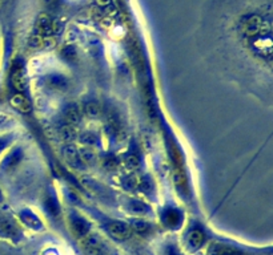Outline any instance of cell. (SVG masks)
<instances>
[{
  "label": "cell",
  "instance_id": "cell-22",
  "mask_svg": "<svg viewBox=\"0 0 273 255\" xmlns=\"http://www.w3.org/2000/svg\"><path fill=\"white\" fill-rule=\"evenodd\" d=\"M132 227L136 233L144 234L147 233V231H150L151 225L148 223V222H146V220H133Z\"/></svg>",
  "mask_w": 273,
  "mask_h": 255
},
{
  "label": "cell",
  "instance_id": "cell-4",
  "mask_svg": "<svg viewBox=\"0 0 273 255\" xmlns=\"http://www.w3.org/2000/svg\"><path fill=\"white\" fill-rule=\"evenodd\" d=\"M57 28H59V26H57L56 22H53L48 15L41 13L39 18H38V22H36L35 34L36 35L41 36V37H44V36H49L52 35V34H56Z\"/></svg>",
  "mask_w": 273,
  "mask_h": 255
},
{
  "label": "cell",
  "instance_id": "cell-15",
  "mask_svg": "<svg viewBox=\"0 0 273 255\" xmlns=\"http://www.w3.org/2000/svg\"><path fill=\"white\" fill-rule=\"evenodd\" d=\"M79 156L80 160H81V162H83L84 165H93L97 160L96 153H95V150L91 149L89 146H85L83 147V149H80Z\"/></svg>",
  "mask_w": 273,
  "mask_h": 255
},
{
  "label": "cell",
  "instance_id": "cell-12",
  "mask_svg": "<svg viewBox=\"0 0 273 255\" xmlns=\"http://www.w3.org/2000/svg\"><path fill=\"white\" fill-rule=\"evenodd\" d=\"M47 84H48L49 88L57 89V91H64V89L68 88V80H67V77H64L63 74L59 73L49 74L48 77H47Z\"/></svg>",
  "mask_w": 273,
  "mask_h": 255
},
{
  "label": "cell",
  "instance_id": "cell-1",
  "mask_svg": "<svg viewBox=\"0 0 273 255\" xmlns=\"http://www.w3.org/2000/svg\"><path fill=\"white\" fill-rule=\"evenodd\" d=\"M238 30L241 32V35L245 39H248V41L263 35V34H268L271 31H264V19L256 13H248L245 16H242L238 23Z\"/></svg>",
  "mask_w": 273,
  "mask_h": 255
},
{
  "label": "cell",
  "instance_id": "cell-24",
  "mask_svg": "<svg viewBox=\"0 0 273 255\" xmlns=\"http://www.w3.org/2000/svg\"><path fill=\"white\" fill-rule=\"evenodd\" d=\"M125 164H127L128 168L135 170V169H137L140 166V158H139L136 154H129V156L127 157V160H125Z\"/></svg>",
  "mask_w": 273,
  "mask_h": 255
},
{
  "label": "cell",
  "instance_id": "cell-25",
  "mask_svg": "<svg viewBox=\"0 0 273 255\" xmlns=\"http://www.w3.org/2000/svg\"><path fill=\"white\" fill-rule=\"evenodd\" d=\"M139 187H140L144 193L148 194V193H151V191L154 190V182L151 181L150 178H143V180L139 182Z\"/></svg>",
  "mask_w": 273,
  "mask_h": 255
},
{
  "label": "cell",
  "instance_id": "cell-5",
  "mask_svg": "<svg viewBox=\"0 0 273 255\" xmlns=\"http://www.w3.org/2000/svg\"><path fill=\"white\" fill-rule=\"evenodd\" d=\"M11 82H12L13 88L19 92L26 91L27 85V78L24 74V68L22 64H13L12 71H11Z\"/></svg>",
  "mask_w": 273,
  "mask_h": 255
},
{
  "label": "cell",
  "instance_id": "cell-18",
  "mask_svg": "<svg viewBox=\"0 0 273 255\" xmlns=\"http://www.w3.org/2000/svg\"><path fill=\"white\" fill-rule=\"evenodd\" d=\"M22 219L24 220L30 227H32V229H40V227H41V222H40V219L35 214H32V213L24 212L22 214Z\"/></svg>",
  "mask_w": 273,
  "mask_h": 255
},
{
  "label": "cell",
  "instance_id": "cell-21",
  "mask_svg": "<svg viewBox=\"0 0 273 255\" xmlns=\"http://www.w3.org/2000/svg\"><path fill=\"white\" fill-rule=\"evenodd\" d=\"M139 182L140 181L137 180V177L135 176V174H129V176H127V177L124 178L123 185H124V187L127 189V190L132 191L139 187Z\"/></svg>",
  "mask_w": 273,
  "mask_h": 255
},
{
  "label": "cell",
  "instance_id": "cell-29",
  "mask_svg": "<svg viewBox=\"0 0 273 255\" xmlns=\"http://www.w3.org/2000/svg\"><path fill=\"white\" fill-rule=\"evenodd\" d=\"M165 254L167 255H179V251H177V249L175 246H169L167 249V251H165Z\"/></svg>",
  "mask_w": 273,
  "mask_h": 255
},
{
  "label": "cell",
  "instance_id": "cell-30",
  "mask_svg": "<svg viewBox=\"0 0 273 255\" xmlns=\"http://www.w3.org/2000/svg\"><path fill=\"white\" fill-rule=\"evenodd\" d=\"M96 1H97V4L102 5V7H107V5L111 3V0H96Z\"/></svg>",
  "mask_w": 273,
  "mask_h": 255
},
{
  "label": "cell",
  "instance_id": "cell-14",
  "mask_svg": "<svg viewBox=\"0 0 273 255\" xmlns=\"http://www.w3.org/2000/svg\"><path fill=\"white\" fill-rule=\"evenodd\" d=\"M64 117H66L67 125L76 126L79 125L81 116H80V110L76 105H68L64 112Z\"/></svg>",
  "mask_w": 273,
  "mask_h": 255
},
{
  "label": "cell",
  "instance_id": "cell-2",
  "mask_svg": "<svg viewBox=\"0 0 273 255\" xmlns=\"http://www.w3.org/2000/svg\"><path fill=\"white\" fill-rule=\"evenodd\" d=\"M249 47L255 52V55L260 56L261 59H267L271 60L272 56V39H271V32L268 34H263V35L257 36L255 39L249 40Z\"/></svg>",
  "mask_w": 273,
  "mask_h": 255
},
{
  "label": "cell",
  "instance_id": "cell-10",
  "mask_svg": "<svg viewBox=\"0 0 273 255\" xmlns=\"http://www.w3.org/2000/svg\"><path fill=\"white\" fill-rule=\"evenodd\" d=\"M71 229L74 231L76 237H85L91 230V226L87 220L81 218V217H74L71 220Z\"/></svg>",
  "mask_w": 273,
  "mask_h": 255
},
{
  "label": "cell",
  "instance_id": "cell-11",
  "mask_svg": "<svg viewBox=\"0 0 273 255\" xmlns=\"http://www.w3.org/2000/svg\"><path fill=\"white\" fill-rule=\"evenodd\" d=\"M173 182H175V186H176L177 191H179L181 195L187 197V195H188V181H187V176H185V173L181 169H176V170H175Z\"/></svg>",
  "mask_w": 273,
  "mask_h": 255
},
{
  "label": "cell",
  "instance_id": "cell-26",
  "mask_svg": "<svg viewBox=\"0 0 273 255\" xmlns=\"http://www.w3.org/2000/svg\"><path fill=\"white\" fill-rule=\"evenodd\" d=\"M30 45H31L32 48L41 47V45H43V37L39 35H36V34H34V35L30 37Z\"/></svg>",
  "mask_w": 273,
  "mask_h": 255
},
{
  "label": "cell",
  "instance_id": "cell-17",
  "mask_svg": "<svg viewBox=\"0 0 273 255\" xmlns=\"http://www.w3.org/2000/svg\"><path fill=\"white\" fill-rule=\"evenodd\" d=\"M60 137H62L64 141L67 143H71V141H74V140L78 137V132H76L75 126H71V125H64L60 129Z\"/></svg>",
  "mask_w": 273,
  "mask_h": 255
},
{
  "label": "cell",
  "instance_id": "cell-3",
  "mask_svg": "<svg viewBox=\"0 0 273 255\" xmlns=\"http://www.w3.org/2000/svg\"><path fill=\"white\" fill-rule=\"evenodd\" d=\"M80 246L87 255H103L104 251V243L96 234L88 233L85 237H83Z\"/></svg>",
  "mask_w": 273,
  "mask_h": 255
},
{
  "label": "cell",
  "instance_id": "cell-16",
  "mask_svg": "<svg viewBox=\"0 0 273 255\" xmlns=\"http://www.w3.org/2000/svg\"><path fill=\"white\" fill-rule=\"evenodd\" d=\"M84 113L88 117H91V118H100L103 114V109L100 104L96 103V101H89L84 107Z\"/></svg>",
  "mask_w": 273,
  "mask_h": 255
},
{
  "label": "cell",
  "instance_id": "cell-13",
  "mask_svg": "<svg viewBox=\"0 0 273 255\" xmlns=\"http://www.w3.org/2000/svg\"><path fill=\"white\" fill-rule=\"evenodd\" d=\"M11 104L15 109H18L19 112L22 113H30L31 112V103L30 100L27 99L26 96L23 95H15L11 99Z\"/></svg>",
  "mask_w": 273,
  "mask_h": 255
},
{
  "label": "cell",
  "instance_id": "cell-6",
  "mask_svg": "<svg viewBox=\"0 0 273 255\" xmlns=\"http://www.w3.org/2000/svg\"><path fill=\"white\" fill-rule=\"evenodd\" d=\"M107 231L111 237L117 241H124L131 237V229L124 222H112L107 226Z\"/></svg>",
  "mask_w": 273,
  "mask_h": 255
},
{
  "label": "cell",
  "instance_id": "cell-19",
  "mask_svg": "<svg viewBox=\"0 0 273 255\" xmlns=\"http://www.w3.org/2000/svg\"><path fill=\"white\" fill-rule=\"evenodd\" d=\"M208 255H240L234 249H229L223 245H216L211 249Z\"/></svg>",
  "mask_w": 273,
  "mask_h": 255
},
{
  "label": "cell",
  "instance_id": "cell-20",
  "mask_svg": "<svg viewBox=\"0 0 273 255\" xmlns=\"http://www.w3.org/2000/svg\"><path fill=\"white\" fill-rule=\"evenodd\" d=\"M128 210L133 214H147L148 212V208L147 205H144L143 202H139V201H132L128 206Z\"/></svg>",
  "mask_w": 273,
  "mask_h": 255
},
{
  "label": "cell",
  "instance_id": "cell-28",
  "mask_svg": "<svg viewBox=\"0 0 273 255\" xmlns=\"http://www.w3.org/2000/svg\"><path fill=\"white\" fill-rule=\"evenodd\" d=\"M63 56L67 57L68 60H72V59L75 57V51H74V49H72L71 47L66 48V49L63 51Z\"/></svg>",
  "mask_w": 273,
  "mask_h": 255
},
{
  "label": "cell",
  "instance_id": "cell-27",
  "mask_svg": "<svg viewBox=\"0 0 273 255\" xmlns=\"http://www.w3.org/2000/svg\"><path fill=\"white\" fill-rule=\"evenodd\" d=\"M47 209H48V212L53 216H56L57 213H59V206H57V203L52 199H49L48 202H47Z\"/></svg>",
  "mask_w": 273,
  "mask_h": 255
},
{
  "label": "cell",
  "instance_id": "cell-8",
  "mask_svg": "<svg viewBox=\"0 0 273 255\" xmlns=\"http://www.w3.org/2000/svg\"><path fill=\"white\" fill-rule=\"evenodd\" d=\"M161 219H163L164 225L169 229H177L183 222V214L177 209H167L163 213Z\"/></svg>",
  "mask_w": 273,
  "mask_h": 255
},
{
  "label": "cell",
  "instance_id": "cell-23",
  "mask_svg": "<svg viewBox=\"0 0 273 255\" xmlns=\"http://www.w3.org/2000/svg\"><path fill=\"white\" fill-rule=\"evenodd\" d=\"M80 141H81V144L85 145V146H92V145L96 144V137H95V134H92L91 132H84V133H81V136H80Z\"/></svg>",
  "mask_w": 273,
  "mask_h": 255
},
{
  "label": "cell",
  "instance_id": "cell-7",
  "mask_svg": "<svg viewBox=\"0 0 273 255\" xmlns=\"http://www.w3.org/2000/svg\"><path fill=\"white\" fill-rule=\"evenodd\" d=\"M63 156H64L67 164L70 165L71 168L76 169V170H81L84 168V164L80 160L79 150L74 145H67L63 149Z\"/></svg>",
  "mask_w": 273,
  "mask_h": 255
},
{
  "label": "cell",
  "instance_id": "cell-9",
  "mask_svg": "<svg viewBox=\"0 0 273 255\" xmlns=\"http://www.w3.org/2000/svg\"><path fill=\"white\" fill-rule=\"evenodd\" d=\"M204 241H205V234L200 227H194L187 237V243L191 250H197L198 247H201Z\"/></svg>",
  "mask_w": 273,
  "mask_h": 255
}]
</instances>
